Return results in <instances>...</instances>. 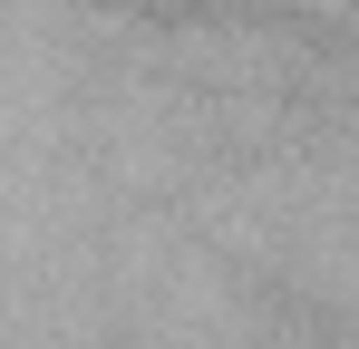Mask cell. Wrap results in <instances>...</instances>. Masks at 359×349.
Returning <instances> with one entry per match:
<instances>
[{"label":"cell","mask_w":359,"mask_h":349,"mask_svg":"<svg viewBox=\"0 0 359 349\" xmlns=\"http://www.w3.org/2000/svg\"><path fill=\"white\" fill-rule=\"evenodd\" d=\"M136 10H214V0H136Z\"/></svg>","instance_id":"obj_1"}]
</instances>
